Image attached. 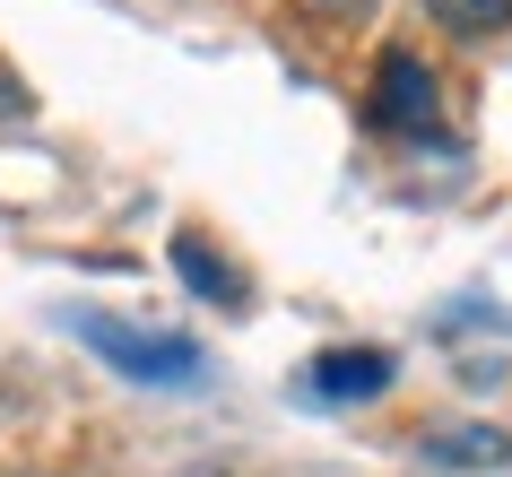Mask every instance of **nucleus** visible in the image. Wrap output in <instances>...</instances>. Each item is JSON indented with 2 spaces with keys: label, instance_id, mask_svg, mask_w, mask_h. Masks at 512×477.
<instances>
[{
  "label": "nucleus",
  "instance_id": "f257e3e1",
  "mask_svg": "<svg viewBox=\"0 0 512 477\" xmlns=\"http://www.w3.org/2000/svg\"><path fill=\"white\" fill-rule=\"evenodd\" d=\"M70 330L113 373H131V382H157V391H200L209 382V356L191 339H174V330H131V321H113V313H70Z\"/></svg>",
  "mask_w": 512,
  "mask_h": 477
},
{
  "label": "nucleus",
  "instance_id": "423d86ee",
  "mask_svg": "<svg viewBox=\"0 0 512 477\" xmlns=\"http://www.w3.org/2000/svg\"><path fill=\"white\" fill-rule=\"evenodd\" d=\"M434 460H512V443L504 434H486V425H460L452 443H426Z\"/></svg>",
  "mask_w": 512,
  "mask_h": 477
},
{
  "label": "nucleus",
  "instance_id": "6e6552de",
  "mask_svg": "<svg viewBox=\"0 0 512 477\" xmlns=\"http://www.w3.org/2000/svg\"><path fill=\"white\" fill-rule=\"evenodd\" d=\"M18 477H53V469H18Z\"/></svg>",
  "mask_w": 512,
  "mask_h": 477
},
{
  "label": "nucleus",
  "instance_id": "0eeeda50",
  "mask_svg": "<svg viewBox=\"0 0 512 477\" xmlns=\"http://www.w3.org/2000/svg\"><path fill=\"white\" fill-rule=\"evenodd\" d=\"M304 18H322V27H356V18H374L382 0H296Z\"/></svg>",
  "mask_w": 512,
  "mask_h": 477
},
{
  "label": "nucleus",
  "instance_id": "f03ea898",
  "mask_svg": "<svg viewBox=\"0 0 512 477\" xmlns=\"http://www.w3.org/2000/svg\"><path fill=\"white\" fill-rule=\"evenodd\" d=\"M434 113H443V79H434L426 53H408V44H382L374 53V87H365V122L391 139H426Z\"/></svg>",
  "mask_w": 512,
  "mask_h": 477
},
{
  "label": "nucleus",
  "instance_id": "39448f33",
  "mask_svg": "<svg viewBox=\"0 0 512 477\" xmlns=\"http://www.w3.org/2000/svg\"><path fill=\"white\" fill-rule=\"evenodd\" d=\"M174 269H183L209 304H243V278H235L226 261H209V243H200V235H174Z\"/></svg>",
  "mask_w": 512,
  "mask_h": 477
},
{
  "label": "nucleus",
  "instance_id": "7ed1b4c3",
  "mask_svg": "<svg viewBox=\"0 0 512 477\" xmlns=\"http://www.w3.org/2000/svg\"><path fill=\"white\" fill-rule=\"evenodd\" d=\"M391 382H400V356H391V347H330V356H313V373H304V391L330 399V408L382 399Z\"/></svg>",
  "mask_w": 512,
  "mask_h": 477
},
{
  "label": "nucleus",
  "instance_id": "20e7f679",
  "mask_svg": "<svg viewBox=\"0 0 512 477\" xmlns=\"http://www.w3.org/2000/svg\"><path fill=\"white\" fill-rule=\"evenodd\" d=\"M426 18L452 44H495V35L512 27V0H426Z\"/></svg>",
  "mask_w": 512,
  "mask_h": 477
}]
</instances>
